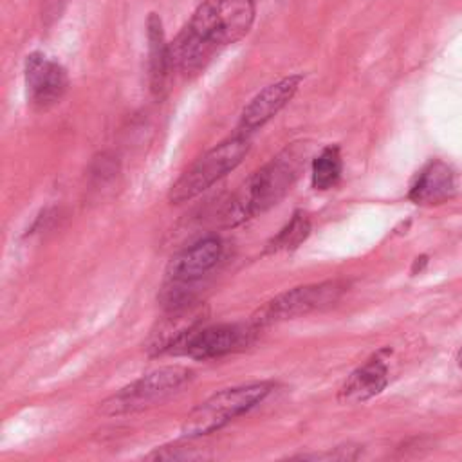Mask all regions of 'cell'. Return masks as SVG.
<instances>
[{
	"label": "cell",
	"mask_w": 462,
	"mask_h": 462,
	"mask_svg": "<svg viewBox=\"0 0 462 462\" xmlns=\"http://www.w3.org/2000/svg\"><path fill=\"white\" fill-rule=\"evenodd\" d=\"M388 350H379L361 366H357L343 383L337 399L343 404H359L375 395H379L388 384V365L384 354Z\"/></svg>",
	"instance_id": "obj_12"
},
{
	"label": "cell",
	"mask_w": 462,
	"mask_h": 462,
	"mask_svg": "<svg viewBox=\"0 0 462 462\" xmlns=\"http://www.w3.org/2000/svg\"><path fill=\"white\" fill-rule=\"evenodd\" d=\"M457 365L462 368V348H460L458 354H457Z\"/></svg>",
	"instance_id": "obj_17"
},
{
	"label": "cell",
	"mask_w": 462,
	"mask_h": 462,
	"mask_svg": "<svg viewBox=\"0 0 462 462\" xmlns=\"http://www.w3.org/2000/svg\"><path fill=\"white\" fill-rule=\"evenodd\" d=\"M204 321L202 307L191 303L180 309L170 310V316L159 325V328L150 336L148 350L152 356L173 352L177 345L200 327Z\"/></svg>",
	"instance_id": "obj_13"
},
{
	"label": "cell",
	"mask_w": 462,
	"mask_h": 462,
	"mask_svg": "<svg viewBox=\"0 0 462 462\" xmlns=\"http://www.w3.org/2000/svg\"><path fill=\"white\" fill-rule=\"evenodd\" d=\"M222 249V240L218 236L200 238L170 260L166 267V282L195 283L217 265Z\"/></svg>",
	"instance_id": "obj_10"
},
{
	"label": "cell",
	"mask_w": 462,
	"mask_h": 462,
	"mask_svg": "<svg viewBox=\"0 0 462 462\" xmlns=\"http://www.w3.org/2000/svg\"><path fill=\"white\" fill-rule=\"evenodd\" d=\"M273 388L274 384L271 381H258L224 388L195 406L186 415L180 431L188 439L218 431L233 419L247 413L256 404H260L273 392Z\"/></svg>",
	"instance_id": "obj_3"
},
{
	"label": "cell",
	"mask_w": 462,
	"mask_h": 462,
	"mask_svg": "<svg viewBox=\"0 0 462 462\" xmlns=\"http://www.w3.org/2000/svg\"><path fill=\"white\" fill-rule=\"evenodd\" d=\"M310 233V220L307 213L294 211L291 220L267 242L265 253H280V251H292L301 242L307 240Z\"/></svg>",
	"instance_id": "obj_16"
},
{
	"label": "cell",
	"mask_w": 462,
	"mask_h": 462,
	"mask_svg": "<svg viewBox=\"0 0 462 462\" xmlns=\"http://www.w3.org/2000/svg\"><path fill=\"white\" fill-rule=\"evenodd\" d=\"M193 377V372L186 366H162L157 368L134 383L123 386L119 392L110 395L101 402V415H123L134 413L144 408H150L171 393H175L180 386H184Z\"/></svg>",
	"instance_id": "obj_5"
},
{
	"label": "cell",
	"mask_w": 462,
	"mask_h": 462,
	"mask_svg": "<svg viewBox=\"0 0 462 462\" xmlns=\"http://www.w3.org/2000/svg\"><path fill=\"white\" fill-rule=\"evenodd\" d=\"M23 76L27 99L38 110L60 103L69 88V74L65 67L40 51L27 54Z\"/></svg>",
	"instance_id": "obj_8"
},
{
	"label": "cell",
	"mask_w": 462,
	"mask_h": 462,
	"mask_svg": "<svg viewBox=\"0 0 462 462\" xmlns=\"http://www.w3.org/2000/svg\"><path fill=\"white\" fill-rule=\"evenodd\" d=\"M146 38H148V76L150 88L155 96H161L166 88V81L171 67L170 43L166 42L162 22L159 14L150 13L146 20Z\"/></svg>",
	"instance_id": "obj_14"
},
{
	"label": "cell",
	"mask_w": 462,
	"mask_h": 462,
	"mask_svg": "<svg viewBox=\"0 0 462 462\" xmlns=\"http://www.w3.org/2000/svg\"><path fill=\"white\" fill-rule=\"evenodd\" d=\"M260 328L254 323H224V325H209L199 327L189 336H186L173 354H182L191 359H218L231 352L242 350L253 343L256 332Z\"/></svg>",
	"instance_id": "obj_7"
},
{
	"label": "cell",
	"mask_w": 462,
	"mask_h": 462,
	"mask_svg": "<svg viewBox=\"0 0 462 462\" xmlns=\"http://www.w3.org/2000/svg\"><path fill=\"white\" fill-rule=\"evenodd\" d=\"M343 291H345V285L341 282H321V283L294 287L287 292L278 294L276 298L267 301L262 309H258L251 316V323L262 328L276 321L292 319L296 316L319 310L337 301Z\"/></svg>",
	"instance_id": "obj_6"
},
{
	"label": "cell",
	"mask_w": 462,
	"mask_h": 462,
	"mask_svg": "<svg viewBox=\"0 0 462 462\" xmlns=\"http://www.w3.org/2000/svg\"><path fill=\"white\" fill-rule=\"evenodd\" d=\"M254 0H204L170 43L171 67L202 69L222 47L242 40L254 22Z\"/></svg>",
	"instance_id": "obj_1"
},
{
	"label": "cell",
	"mask_w": 462,
	"mask_h": 462,
	"mask_svg": "<svg viewBox=\"0 0 462 462\" xmlns=\"http://www.w3.org/2000/svg\"><path fill=\"white\" fill-rule=\"evenodd\" d=\"M455 193L457 175L453 168L440 159H433L413 179L408 199L419 206H437L448 202Z\"/></svg>",
	"instance_id": "obj_11"
},
{
	"label": "cell",
	"mask_w": 462,
	"mask_h": 462,
	"mask_svg": "<svg viewBox=\"0 0 462 462\" xmlns=\"http://www.w3.org/2000/svg\"><path fill=\"white\" fill-rule=\"evenodd\" d=\"M305 143L285 146L226 200L218 217L220 224L224 227H235L276 206L305 168Z\"/></svg>",
	"instance_id": "obj_2"
},
{
	"label": "cell",
	"mask_w": 462,
	"mask_h": 462,
	"mask_svg": "<svg viewBox=\"0 0 462 462\" xmlns=\"http://www.w3.org/2000/svg\"><path fill=\"white\" fill-rule=\"evenodd\" d=\"M303 81L301 74H291L287 78L278 79L276 83L262 88L242 110L238 132L253 134L262 128L269 119H273L296 94L300 83Z\"/></svg>",
	"instance_id": "obj_9"
},
{
	"label": "cell",
	"mask_w": 462,
	"mask_h": 462,
	"mask_svg": "<svg viewBox=\"0 0 462 462\" xmlns=\"http://www.w3.org/2000/svg\"><path fill=\"white\" fill-rule=\"evenodd\" d=\"M249 148L251 139L249 134L244 132H236L233 137L213 146L189 170H186L177 182H173L168 193L170 202L180 204L199 197L224 175L235 170L244 161Z\"/></svg>",
	"instance_id": "obj_4"
},
{
	"label": "cell",
	"mask_w": 462,
	"mask_h": 462,
	"mask_svg": "<svg viewBox=\"0 0 462 462\" xmlns=\"http://www.w3.org/2000/svg\"><path fill=\"white\" fill-rule=\"evenodd\" d=\"M343 171V159L339 146L332 144L323 148L314 159H312V188L316 189H330L334 188Z\"/></svg>",
	"instance_id": "obj_15"
}]
</instances>
